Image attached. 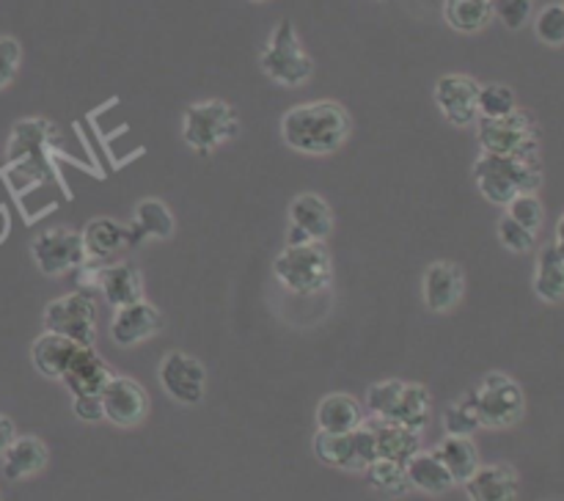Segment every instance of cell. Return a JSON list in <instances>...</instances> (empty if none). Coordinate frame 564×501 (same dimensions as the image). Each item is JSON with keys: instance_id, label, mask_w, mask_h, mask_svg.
Masks as SVG:
<instances>
[{"instance_id": "obj_1", "label": "cell", "mask_w": 564, "mask_h": 501, "mask_svg": "<svg viewBox=\"0 0 564 501\" xmlns=\"http://www.w3.org/2000/svg\"><path fill=\"white\" fill-rule=\"evenodd\" d=\"M350 116L339 102L317 99V102L295 105L281 119V138L286 146L303 154H334L350 138Z\"/></svg>"}, {"instance_id": "obj_2", "label": "cell", "mask_w": 564, "mask_h": 501, "mask_svg": "<svg viewBox=\"0 0 564 501\" xmlns=\"http://www.w3.org/2000/svg\"><path fill=\"white\" fill-rule=\"evenodd\" d=\"M474 179L490 204L507 207L521 193H538L543 185V163L540 157H505L482 152L474 165Z\"/></svg>"}, {"instance_id": "obj_3", "label": "cell", "mask_w": 564, "mask_h": 501, "mask_svg": "<svg viewBox=\"0 0 564 501\" xmlns=\"http://www.w3.org/2000/svg\"><path fill=\"white\" fill-rule=\"evenodd\" d=\"M275 279L295 295H314L323 292L334 279L330 257L319 240L306 246H286L273 262Z\"/></svg>"}, {"instance_id": "obj_4", "label": "cell", "mask_w": 564, "mask_h": 501, "mask_svg": "<svg viewBox=\"0 0 564 501\" xmlns=\"http://www.w3.org/2000/svg\"><path fill=\"white\" fill-rule=\"evenodd\" d=\"M259 66H262V72L270 80L290 88L303 86L314 75V61L303 50L301 39H297L295 22L281 20L273 28V33L268 39V47L259 55Z\"/></svg>"}, {"instance_id": "obj_5", "label": "cell", "mask_w": 564, "mask_h": 501, "mask_svg": "<svg viewBox=\"0 0 564 501\" xmlns=\"http://www.w3.org/2000/svg\"><path fill=\"white\" fill-rule=\"evenodd\" d=\"M479 146L505 157H540V127L529 110L516 108L501 119H479Z\"/></svg>"}, {"instance_id": "obj_6", "label": "cell", "mask_w": 564, "mask_h": 501, "mask_svg": "<svg viewBox=\"0 0 564 501\" xmlns=\"http://www.w3.org/2000/svg\"><path fill=\"white\" fill-rule=\"evenodd\" d=\"M237 132H240L237 110L229 102H224V99L193 102L185 110V119H182V138L198 154L215 152L220 143L231 141Z\"/></svg>"}, {"instance_id": "obj_7", "label": "cell", "mask_w": 564, "mask_h": 501, "mask_svg": "<svg viewBox=\"0 0 564 501\" xmlns=\"http://www.w3.org/2000/svg\"><path fill=\"white\" fill-rule=\"evenodd\" d=\"M471 402L477 407V416L482 427L505 429L523 418L527 411V396L518 380L505 372L485 374L482 383L471 391Z\"/></svg>"}, {"instance_id": "obj_8", "label": "cell", "mask_w": 564, "mask_h": 501, "mask_svg": "<svg viewBox=\"0 0 564 501\" xmlns=\"http://www.w3.org/2000/svg\"><path fill=\"white\" fill-rule=\"evenodd\" d=\"M44 330L72 339L80 347H94L97 339V301L88 290L55 297L44 308Z\"/></svg>"}, {"instance_id": "obj_9", "label": "cell", "mask_w": 564, "mask_h": 501, "mask_svg": "<svg viewBox=\"0 0 564 501\" xmlns=\"http://www.w3.org/2000/svg\"><path fill=\"white\" fill-rule=\"evenodd\" d=\"M314 455L334 468L364 471L372 460H378V446L369 424H361L352 433H323L314 435Z\"/></svg>"}, {"instance_id": "obj_10", "label": "cell", "mask_w": 564, "mask_h": 501, "mask_svg": "<svg viewBox=\"0 0 564 501\" xmlns=\"http://www.w3.org/2000/svg\"><path fill=\"white\" fill-rule=\"evenodd\" d=\"M58 138L53 121L47 119H25L14 127L9 143V163L28 171L33 179H44L50 174L47 149Z\"/></svg>"}, {"instance_id": "obj_11", "label": "cell", "mask_w": 564, "mask_h": 501, "mask_svg": "<svg viewBox=\"0 0 564 501\" xmlns=\"http://www.w3.org/2000/svg\"><path fill=\"white\" fill-rule=\"evenodd\" d=\"M33 262L39 264L44 275H64L72 270L83 268L88 259L86 246H83L80 231L72 229H47L33 240L31 246Z\"/></svg>"}, {"instance_id": "obj_12", "label": "cell", "mask_w": 564, "mask_h": 501, "mask_svg": "<svg viewBox=\"0 0 564 501\" xmlns=\"http://www.w3.org/2000/svg\"><path fill=\"white\" fill-rule=\"evenodd\" d=\"M160 385L180 405H198L207 389V372L198 358L174 350L160 361Z\"/></svg>"}, {"instance_id": "obj_13", "label": "cell", "mask_w": 564, "mask_h": 501, "mask_svg": "<svg viewBox=\"0 0 564 501\" xmlns=\"http://www.w3.org/2000/svg\"><path fill=\"white\" fill-rule=\"evenodd\" d=\"M435 102L449 124L468 127L479 119V83L468 75H444L435 83Z\"/></svg>"}, {"instance_id": "obj_14", "label": "cell", "mask_w": 564, "mask_h": 501, "mask_svg": "<svg viewBox=\"0 0 564 501\" xmlns=\"http://www.w3.org/2000/svg\"><path fill=\"white\" fill-rule=\"evenodd\" d=\"M99 396H102L105 418L119 424V427H135V424H141L149 413V394L143 391V385L132 378H119V374H113Z\"/></svg>"}, {"instance_id": "obj_15", "label": "cell", "mask_w": 564, "mask_h": 501, "mask_svg": "<svg viewBox=\"0 0 564 501\" xmlns=\"http://www.w3.org/2000/svg\"><path fill=\"white\" fill-rule=\"evenodd\" d=\"M160 330H163V314L147 301L116 308L113 319H110V339L119 347L141 345V341L152 339Z\"/></svg>"}, {"instance_id": "obj_16", "label": "cell", "mask_w": 564, "mask_h": 501, "mask_svg": "<svg viewBox=\"0 0 564 501\" xmlns=\"http://www.w3.org/2000/svg\"><path fill=\"white\" fill-rule=\"evenodd\" d=\"M424 303L430 312L444 314L460 303L463 290H466V279L463 270L455 262H433L424 270Z\"/></svg>"}, {"instance_id": "obj_17", "label": "cell", "mask_w": 564, "mask_h": 501, "mask_svg": "<svg viewBox=\"0 0 564 501\" xmlns=\"http://www.w3.org/2000/svg\"><path fill=\"white\" fill-rule=\"evenodd\" d=\"M110 378H113V372H110V367L99 358V352L94 350V347H77L69 367L61 374V380H64L66 389L72 391V396L102 394V389L108 385Z\"/></svg>"}, {"instance_id": "obj_18", "label": "cell", "mask_w": 564, "mask_h": 501, "mask_svg": "<svg viewBox=\"0 0 564 501\" xmlns=\"http://www.w3.org/2000/svg\"><path fill=\"white\" fill-rule=\"evenodd\" d=\"M174 235V215L160 198H143L127 226V248H138L147 240H169Z\"/></svg>"}, {"instance_id": "obj_19", "label": "cell", "mask_w": 564, "mask_h": 501, "mask_svg": "<svg viewBox=\"0 0 564 501\" xmlns=\"http://www.w3.org/2000/svg\"><path fill=\"white\" fill-rule=\"evenodd\" d=\"M463 484H466V493L471 501L518 499V473L510 466H479Z\"/></svg>"}, {"instance_id": "obj_20", "label": "cell", "mask_w": 564, "mask_h": 501, "mask_svg": "<svg viewBox=\"0 0 564 501\" xmlns=\"http://www.w3.org/2000/svg\"><path fill=\"white\" fill-rule=\"evenodd\" d=\"M97 286L113 308L143 301V279L135 264L119 262L105 270H97Z\"/></svg>"}, {"instance_id": "obj_21", "label": "cell", "mask_w": 564, "mask_h": 501, "mask_svg": "<svg viewBox=\"0 0 564 501\" xmlns=\"http://www.w3.org/2000/svg\"><path fill=\"white\" fill-rule=\"evenodd\" d=\"M0 457H3V477L9 482H20L47 466V446L36 435H17Z\"/></svg>"}, {"instance_id": "obj_22", "label": "cell", "mask_w": 564, "mask_h": 501, "mask_svg": "<svg viewBox=\"0 0 564 501\" xmlns=\"http://www.w3.org/2000/svg\"><path fill=\"white\" fill-rule=\"evenodd\" d=\"M375 433V446H378V457L383 460H394L405 466L419 449H422V433L411 427H402L397 422H383V418H375L372 424Z\"/></svg>"}, {"instance_id": "obj_23", "label": "cell", "mask_w": 564, "mask_h": 501, "mask_svg": "<svg viewBox=\"0 0 564 501\" xmlns=\"http://www.w3.org/2000/svg\"><path fill=\"white\" fill-rule=\"evenodd\" d=\"M77 347L80 345H75V341L66 339V336L44 330V334L33 341L31 361H33V367L39 369V374L61 380V374L66 372V367H69V361H72V356L77 352Z\"/></svg>"}, {"instance_id": "obj_24", "label": "cell", "mask_w": 564, "mask_h": 501, "mask_svg": "<svg viewBox=\"0 0 564 501\" xmlns=\"http://www.w3.org/2000/svg\"><path fill=\"white\" fill-rule=\"evenodd\" d=\"M290 220L292 226H301L312 240L323 242L325 237L334 229V213L325 204V198H319L317 193H301V196L292 198L290 204Z\"/></svg>"}, {"instance_id": "obj_25", "label": "cell", "mask_w": 564, "mask_h": 501, "mask_svg": "<svg viewBox=\"0 0 564 501\" xmlns=\"http://www.w3.org/2000/svg\"><path fill=\"white\" fill-rule=\"evenodd\" d=\"M408 479H411V488L424 490L430 495H441L446 490L455 488V479L446 471L444 462L435 457V451H422L419 449L411 460L405 462Z\"/></svg>"}, {"instance_id": "obj_26", "label": "cell", "mask_w": 564, "mask_h": 501, "mask_svg": "<svg viewBox=\"0 0 564 501\" xmlns=\"http://www.w3.org/2000/svg\"><path fill=\"white\" fill-rule=\"evenodd\" d=\"M364 424V411L350 394H328L317 405V427L323 433H352Z\"/></svg>"}, {"instance_id": "obj_27", "label": "cell", "mask_w": 564, "mask_h": 501, "mask_svg": "<svg viewBox=\"0 0 564 501\" xmlns=\"http://www.w3.org/2000/svg\"><path fill=\"white\" fill-rule=\"evenodd\" d=\"M435 457L446 466L452 473L455 484H463L474 471L479 468V449L474 446L471 438L466 435H446L438 446H435Z\"/></svg>"}, {"instance_id": "obj_28", "label": "cell", "mask_w": 564, "mask_h": 501, "mask_svg": "<svg viewBox=\"0 0 564 501\" xmlns=\"http://www.w3.org/2000/svg\"><path fill=\"white\" fill-rule=\"evenodd\" d=\"M430 407H433V400H430L427 385L405 383L402 385L394 411H391V416L383 418V422H397L402 424V427H411L416 429V433H422L430 422Z\"/></svg>"}, {"instance_id": "obj_29", "label": "cell", "mask_w": 564, "mask_h": 501, "mask_svg": "<svg viewBox=\"0 0 564 501\" xmlns=\"http://www.w3.org/2000/svg\"><path fill=\"white\" fill-rule=\"evenodd\" d=\"M80 235L88 257L94 259H108L127 248V226L113 218H94Z\"/></svg>"}, {"instance_id": "obj_30", "label": "cell", "mask_w": 564, "mask_h": 501, "mask_svg": "<svg viewBox=\"0 0 564 501\" xmlns=\"http://www.w3.org/2000/svg\"><path fill=\"white\" fill-rule=\"evenodd\" d=\"M534 292L545 303L564 301V253L551 242L540 251L534 270Z\"/></svg>"}, {"instance_id": "obj_31", "label": "cell", "mask_w": 564, "mask_h": 501, "mask_svg": "<svg viewBox=\"0 0 564 501\" xmlns=\"http://www.w3.org/2000/svg\"><path fill=\"white\" fill-rule=\"evenodd\" d=\"M444 20L457 33H479L494 20L490 0H444Z\"/></svg>"}, {"instance_id": "obj_32", "label": "cell", "mask_w": 564, "mask_h": 501, "mask_svg": "<svg viewBox=\"0 0 564 501\" xmlns=\"http://www.w3.org/2000/svg\"><path fill=\"white\" fill-rule=\"evenodd\" d=\"M364 471H367L369 484H372L378 493L389 495V499H400V495H405L408 490H411V479H408V471L402 462L378 457V460L369 462Z\"/></svg>"}, {"instance_id": "obj_33", "label": "cell", "mask_w": 564, "mask_h": 501, "mask_svg": "<svg viewBox=\"0 0 564 501\" xmlns=\"http://www.w3.org/2000/svg\"><path fill=\"white\" fill-rule=\"evenodd\" d=\"M518 108L516 91L505 83H488L479 86V119H501Z\"/></svg>"}, {"instance_id": "obj_34", "label": "cell", "mask_w": 564, "mask_h": 501, "mask_svg": "<svg viewBox=\"0 0 564 501\" xmlns=\"http://www.w3.org/2000/svg\"><path fill=\"white\" fill-rule=\"evenodd\" d=\"M444 427L446 435H466V438H471V435L482 427L477 416V407H474L471 402V394L463 396L460 402H452V405L446 407Z\"/></svg>"}, {"instance_id": "obj_35", "label": "cell", "mask_w": 564, "mask_h": 501, "mask_svg": "<svg viewBox=\"0 0 564 501\" xmlns=\"http://www.w3.org/2000/svg\"><path fill=\"white\" fill-rule=\"evenodd\" d=\"M507 215H510L512 220H518L523 229L538 235L540 226H543L545 220V207L538 198V193H521V196H516L510 204H507Z\"/></svg>"}, {"instance_id": "obj_36", "label": "cell", "mask_w": 564, "mask_h": 501, "mask_svg": "<svg viewBox=\"0 0 564 501\" xmlns=\"http://www.w3.org/2000/svg\"><path fill=\"white\" fill-rule=\"evenodd\" d=\"M534 33L549 47H562L564 44V6L551 3L534 17Z\"/></svg>"}, {"instance_id": "obj_37", "label": "cell", "mask_w": 564, "mask_h": 501, "mask_svg": "<svg viewBox=\"0 0 564 501\" xmlns=\"http://www.w3.org/2000/svg\"><path fill=\"white\" fill-rule=\"evenodd\" d=\"M402 380H380V383L369 385L367 391V405L369 413L375 418H389L391 411H394L397 400H400V391H402Z\"/></svg>"}, {"instance_id": "obj_38", "label": "cell", "mask_w": 564, "mask_h": 501, "mask_svg": "<svg viewBox=\"0 0 564 501\" xmlns=\"http://www.w3.org/2000/svg\"><path fill=\"white\" fill-rule=\"evenodd\" d=\"M499 240L501 246L510 248L512 253H529L534 246H538V235L529 229H523L518 220H512L510 215L499 220Z\"/></svg>"}, {"instance_id": "obj_39", "label": "cell", "mask_w": 564, "mask_h": 501, "mask_svg": "<svg viewBox=\"0 0 564 501\" xmlns=\"http://www.w3.org/2000/svg\"><path fill=\"white\" fill-rule=\"evenodd\" d=\"M494 17H499L510 31H521L532 20V0H490Z\"/></svg>"}, {"instance_id": "obj_40", "label": "cell", "mask_w": 564, "mask_h": 501, "mask_svg": "<svg viewBox=\"0 0 564 501\" xmlns=\"http://www.w3.org/2000/svg\"><path fill=\"white\" fill-rule=\"evenodd\" d=\"M22 61V47L17 39L0 36V91L17 77Z\"/></svg>"}, {"instance_id": "obj_41", "label": "cell", "mask_w": 564, "mask_h": 501, "mask_svg": "<svg viewBox=\"0 0 564 501\" xmlns=\"http://www.w3.org/2000/svg\"><path fill=\"white\" fill-rule=\"evenodd\" d=\"M72 411H75V416L83 418V422H102L105 418L102 396L99 394L75 396V402H72Z\"/></svg>"}, {"instance_id": "obj_42", "label": "cell", "mask_w": 564, "mask_h": 501, "mask_svg": "<svg viewBox=\"0 0 564 501\" xmlns=\"http://www.w3.org/2000/svg\"><path fill=\"white\" fill-rule=\"evenodd\" d=\"M14 438H17L14 422H11L9 416H3V413H0V455H3V451L9 449L11 440H14Z\"/></svg>"}, {"instance_id": "obj_43", "label": "cell", "mask_w": 564, "mask_h": 501, "mask_svg": "<svg viewBox=\"0 0 564 501\" xmlns=\"http://www.w3.org/2000/svg\"><path fill=\"white\" fill-rule=\"evenodd\" d=\"M306 242L314 240L301 229V226H290V231H286V246H306Z\"/></svg>"}, {"instance_id": "obj_44", "label": "cell", "mask_w": 564, "mask_h": 501, "mask_svg": "<svg viewBox=\"0 0 564 501\" xmlns=\"http://www.w3.org/2000/svg\"><path fill=\"white\" fill-rule=\"evenodd\" d=\"M554 246L560 248V251L564 253V213L560 218V224H556V235H554Z\"/></svg>"}, {"instance_id": "obj_45", "label": "cell", "mask_w": 564, "mask_h": 501, "mask_svg": "<svg viewBox=\"0 0 564 501\" xmlns=\"http://www.w3.org/2000/svg\"><path fill=\"white\" fill-rule=\"evenodd\" d=\"M253 3H264V0H253Z\"/></svg>"}, {"instance_id": "obj_46", "label": "cell", "mask_w": 564, "mask_h": 501, "mask_svg": "<svg viewBox=\"0 0 564 501\" xmlns=\"http://www.w3.org/2000/svg\"><path fill=\"white\" fill-rule=\"evenodd\" d=\"M0 501H3V495H0Z\"/></svg>"}, {"instance_id": "obj_47", "label": "cell", "mask_w": 564, "mask_h": 501, "mask_svg": "<svg viewBox=\"0 0 564 501\" xmlns=\"http://www.w3.org/2000/svg\"><path fill=\"white\" fill-rule=\"evenodd\" d=\"M562 6H564V3H562Z\"/></svg>"}]
</instances>
